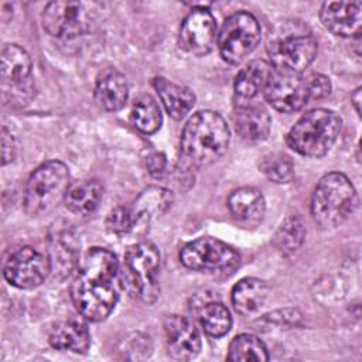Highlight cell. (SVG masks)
<instances>
[{
  "instance_id": "1",
  "label": "cell",
  "mask_w": 362,
  "mask_h": 362,
  "mask_svg": "<svg viewBox=\"0 0 362 362\" xmlns=\"http://www.w3.org/2000/svg\"><path fill=\"white\" fill-rule=\"evenodd\" d=\"M119 270L116 256L103 247L89 249L71 286V298L78 313L93 322L102 321L117 303L115 279Z\"/></svg>"
},
{
  "instance_id": "2",
  "label": "cell",
  "mask_w": 362,
  "mask_h": 362,
  "mask_svg": "<svg viewBox=\"0 0 362 362\" xmlns=\"http://www.w3.org/2000/svg\"><path fill=\"white\" fill-rule=\"evenodd\" d=\"M229 140V127L219 113L212 110L197 112L188 119L182 130V158L194 167L212 164L223 156Z\"/></svg>"
},
{
  "instance_id": "3",
  "label": "cell",
  "mask_w": 362,
  "mask_h": 362,
  "mask_svg": "<svg viewBox=\"0 0 362 362\" xmlns=\"http://www.w3.org/2000/svg\"><path fill=\"white\" fill-rule=\"evenodd\" d=\"M318 44L307 25L300 21L279 24L267 41L270 65L283 74H301L314 61Z\"/></svg>"
},
{
  "instance_id": "4",
  "label": "cell",
  "mask_w": 362,
  "mask_h": 362,
  "mask_svg": "<svg viewBox=\"0 0 362 362\" xmlns=\"http://www.w3.org/2000/svg\"><path fill=\"white\" fill-rule=\"evenodd\" d=\"M356 205L358 195L349 178L342 173H328L315 185L311 215L318 226L331 229L346 221Z\"/></svg>"
},
{
  "instance_id": "5",
  "label": "cell",
  "mask_w": 362,
  "mask_h": 362,
  "mask_svg": "<svg viewBox=\"0 0 362 362\" xmlns=\"http://www.w3.org/2000/svg\"><path fill=\"white\" fill-rule=\"evenodd\" d=\"M342 129V119L329 109H313L303 115L287 134V144L305 157H322Z\"/></svg>"
},
{
  "instance_id": "6",
  "label": "cell",
  "mask_w": 362,
  "mask_h": 362,
  "mask_svg": "<svg viewBox=\"0 0 362 362\" xmlns=\"http://www.w3.org/2000/svg\"><path fill=\"white\" fill-rule=\"evenodd\" d=\"M71 187L68 167L58 160L41 164L30 175L24 191V209L31 216H40L52 211Z\"/></svg>"
},
{
  "instance_id": "7",
  "label": "cell",
  "mask_w": 362,
  "mask_h": 362,
  "mask_svg": "<svg viewBox=\"0 0 362 362\" xmlns=\"http://www.w3.org/2000/svg\"><path fill=\"white\" fill-rule=\"evenodd\" d=\"M260 41V25L255 16L238 11L229 16L218 35V47L223 61L232 65L240 64L255 51Z\"/></svg>"
},
{
  "instance_id": "8",
  "label": "cell",
  "mask_w": 362,
  "mask_h": 362,
  "mask_svg": "<svg viewBox=\"0 0 362 362\" xmlns=\"http://www.w3.org/2000/svg\"><path fill=\"white\" fill-rule=\"evenodd\" d=\"M44 30L57 38L71 40L83 35L90 28V13L79 1L58 0L45 6L42 16Z\"/></svg>"
},
{
  "instance_id": "9",
  "label": "cell",
  "mask_w": 362,
  "mask_h": 362,
  "mask_svg": "<svg viewBox=\"0 0 362 362\" xmlns=\"http://www.w3.org/2000/svg\"><path fill=\"white\" fill-rule=\"evenodd\" d=\"M126 267L133 279V286L144 303H153L158 294L157 276L160 253L154 245L140 242L126 252Z\"/></svg>"
},
{
  "instance_id": "10",
  "label": "cell",
  "mask_w": 362,
  "mask_h": 362,
  "mask_svg": "<svg viewBox=\"0 0 362 362\" xmlns=\"http://www.w3.org/2000/svg\"><path fill=\"white\" fill-rule=\"evenodd\" d=\"M181 263L192 270H219L239 263V253L215 238H198L180 252Z\"/></svg>"
},
{
  "instance_id": "11",
  "label": "cell",
  "mask_w": 362,
  "mask_h": 362,
  "mask_svg": "<svg viewBox=\"0 0 362 362\" xmlns=\"http://www.w3.org/2000/svg\"><path fill=\"white\" fill-rule=\"evenodd\" d=\"M49 272V259L33 247L24 246L7 259L3 273L11 286L34 288L47 279Z\"/></svg>"
},
{
  "instance_id": "12",
  "label": "cell",
  "mask_w": 362,
  "mask_h": 362,
  "mask_svg": "<svg viewBox=\"0 0 362 362\" xmlns=\"http://www.w3.org/2000/svg\"><path fill=\"white\" fill-rule=\"evenodd\" d=\"M263 93L266 100L283 113L297 112L310 102L305 76L298 74L274 72Z\"/></svg>"
},
{
  "instance_id": "13",
  "label": "cell",
  "mask_w": 362,
  "mask_h": 362,
  "mask_svg": "<svg viewBox=\"0 0 362 362\" xmlns=\"http://www.w3.org/2000/svg\"><path fill=\"white\" fill-rule=\"evenodd\" d=\"M216 40V21L209 10L192 8L180 30V45L187 52L204 57L209 54Z\"/></svg>"
},
{
  "instance_id": "14",
  "label": "cell",
  "mask_w": 362,
  "mask_h": 362,
  "mask_svg": "<svg viewBox=\"0 0 362 362\" xmlns=\"http://www.w3.org/2000/svg\"><path fill=\"white\" fill-rule=\"evenodd\" d=\"M168 352L178 361H189L201 351V337L195 325L185 317L168 315L164 320Z\"/></svg>"
},
{
  "instance_id": "15",
  "label": "cell",
  "mask_w": 362,
  "mask_h": 362,
  "mask_svg": "<svg viewBox=\"0 0 362 362\" xmlns=\"http://www.w3.org/2000/svg\"><path fill=\"white\" fill-rule=\"evenodd\" d=\"M79 240L75 232L68 226H58L49 236L48 259L51 272L58 279L68 277L78 264Z\"/></svg>"
},
{
  "instance_id": "16",
  "label": "cell",
  "mask_w": 362,
  "mask_h": 362,
  "mask_svg": "<svg viewBox=\"0 0 362 362\" xmlns=\"http://www.w3.org/2000/svg\"><path fill=\"white\" fill-rule=\"evenodd\" d=\"M361 1H327L322 4L320 18L332 34L352 38L359 37L362 17Z\"/></svg>"
},
{
  "instance_id": "17",
  "label": "cell",
  "mask_w": 362,
  "mask_h": 362,
  "mask_svg": "<svg viewBox=\"0 0 362 362\" xmlns=\"http://www.w3.org/2000/svg\"><path fill=\"white\" fill-rule=\"evenodd\" d=\"M233 124L243 140L253 143L264 140L269 136L272 120L264 107L240 103L233 112Z\"/></svg>"
},
{
  "instance_id": "18",
  "label": "cell",
  "mask_w": 362,
  "mask_h": 362,
  "mask_svg": "<svg viewBox=\"0 0 362 362\" xmlns=\"http://www.w3.org/2000/svg\"><path fill=\"white\" fill-rule=\"evenodd\" d=\"M127 96L129 85L123 74L110 68L98 76L95 86V100L102 109L107 112L119 110L124 106Z\"/></svg>"
},
{
  "instance_id": "19",
  "label": "cell",
  "mask_w": 362,
  "mask_h": 362,
  "mask_svg": "<svg viewBox=\"0 0 362 362\" xmlns=\"http://www.w3.org/2000/svg\"><path fill=\"white\" fill-rule=\"evenodd\" d=\"M49 344L59 351L83 354L90 345L88 325L82 320H68L55 324L49 331Z\"/></svg>"
},
{
  "instance_id": "20",
  "label": "cell",
  "mask_w": 362,
  "mask_h": 362,
  "mask_svg": "<svg viewBox=\"0 0 362 362\" xmlns=\"http://www.w3.org/2000/svg\"><path fill=\"white\" fill-rule=\"evenodd\" d=\"M31 78V59L24 48L7 44L1 51V79L4 85L21 89Z\"/></svg>"
},
{
  "instance_id": "21",
  "label": "cell",
  "mask_w": 362,
  "mask_h": 362,
  "mask_svg": "<svg viewBox=\"0 0 362 362\" xmlns=\"http://www.w3.org/2000/svg\"><path fill=\"white\" fill-rule=\"evenodd\" d=\"M274 75L273 66L263 61L255 59L239 71L235 78V92L242 99H252L260 92H264Z\"/></svg>"
},
{
  "instance_id": "22",
  "label": "cell",
  "mask_w": 362,
  "mask_h": 362,
  "mask_svg": "<svg viewBox=\"0 0 362 362\" xmlns=\"http://www.w3.org/2000/svg\"><path fill=\"white\" fill-rule=\"evenodd\" d=\"M154 89L173 119H182L195 105V95L187 86L167 81L165 78L154 79Z\"/></svg>"
},
{
  "instance_id": "23",
  "label": "cell",
  "mask_w": 362,
  "mask_h": 362,
  "mask_svg": "<svg viewBox=\"0 0 362 362\" xmlns=\"http://www.w3.org/2000/svg\"><path fill=\"white\" fill-rule=\"evenodd\" d=\"M269 296V286L255 277L242 279L232 290V304L242 315H252L257 313Z\"/></svg>"
},
{
  "instance_id": "24",
  "label": "cell",
  "mask_w": 362,
  "mask_h": 362,
  "mask_svg": "<svg viewBox=\"0 0 362 362\" xmlns=\"http://www.w3.org/2000/svg\"><path fill=\"white\" fill-rule=\"evenodd\" d=\"M260 191L252 187L235 189L228 198L232 216L240 222H257L263 218L266 205Z\"/></svg>"
},
{
  "instance_id": "25",
  "label": "cell",
  "mask_w": 362,
  "mask_h": 362,
  "mask_svg": "<svg viewBox=\"0 0 362 362\" xmlns=\"http://www.w3.org/2000/svg\"><path fill=\"white\" fill-rule=\"evenodd\" d=\"M103 187L96 180H85L72 184L65 195L66 208L78 215H90L102 201Z\"/></svg>"
},
{
  "instance_id": "26",
  "label": "cell",
  "mask_w": 362,
  "mask_h": 362,
  "mask_svg": "<svg viewBox=\"0 0 362 362\" xmlns=\"http://www.w3.org/2000/svg\"><path fill=\"white\" fill-rule=\"evenodd\" d=\"M130 120L136 129L150 134L160 129L161 112L157 102L150 95H140L134 99Z\"/></svg>"
},
{
  "instance_id": "27",
  "label": "cell",
  "mask_w": 362,
  "mask_h": 362,
  "mask_svg": "<svg viewBox=\"0 0 362 362\" xmlns=\"http://www.w3.org/2000/svg\"><path fill=\"white\" fill-rule=\"evenodd\" d=\"M173 197L170 191L164 188H148L146 189L139 199L134 202L133 214L136 218V225L140 222H148L153 215L164 212L170 205H171Z\"/></svg>"
},
{
  "instance_id": "28",
  "label": "cell",
  "mask_w": 362,
  "mask_h": 362,
  "mask_svg": "<svg viewBox=\"0 0 362 362\" xmlns=\"http://www.w3.org/2000/svg\"><path fill=\"white\" fill-rule=\"evenodd\" d=\"M228 359L233 362H264L269 359V354L266 345L257 337L252 334H240L232 339Z\"/></svg>"
},
{
  "instance_id": "29",
  "label": "cell",
  "mask_w": 362,
  "mask_h": 362,
  "mask_svg": "<svg viewBox=\"0 0 362 362\" xmlns=\"http://www.w3.org/2000/svg\"><path fill=\"white\" fill-rule=\"evenodd\" d=\"M305 236V228L303 219L298 215L288 216L274 236V246L283 255L294 253L303 243Z\"/></svg>"
},
{
  "instance_id": "30",
  "label": "cell",
  "mask_w": 362,
  "mask_h": 362,
  "mask_svg": "<svg viewBox=\"0 0 362 362\" xmlns=\"http://www.w3.org/2000/svg\"><path fill=\"white\" fill-rule=\"evenodd\" d=\"M199 321L204 331L211 337L225 335L232 325V317L229 310L218 301L208 303L201 308Z\"/></svg>"
},
{
  "instance_id": "31",
  "label": "cell",
  "mask_w": 362,
  "mask_h": 362,
  "mask_svg": "<svg viewBox=\"0 0 362 362\" xmlns=\"http://www.w3.org/2000/svg\"><path fill=\"white\" fill-rule=\"evenodd\" d=\"M262 173L276 184H286L294 177V164L283 153L266 154L260 163Z\"/></svg>"
},
{
  "instance_id": "32",
  "label": "cell",
  "mask_w": 362,
  "mask_h": 362,
  "mask_svg": "<svg viewBox=\"0 0 362 362\" xmlns=\"http://www.w3.org/2000/svg\"><path fill=\"white\" fill-rule=\"evenodd\" d=\"M136 226V218L132 208L116 206L112 209L106 218V228L112 233L123 235Z\"/></svg>"
},
{
  "instance_id": "33",
  "label": "cell",
  "mask_w": 362,
  "mask_h": 362,
  "mask_svg": "<svg viewBox=\"0 0 362 362\" xmlns=\"http://www.w3.org/2000/svg\"><path fill=\"white\" fill-rule=\"evenodd\" d=\"M307 88L310 93V100H318L329 95L331 82L325 75L321 74H310L305 76Z\"/></svg>"
},
{
  "instance_id": "34",
  "label": "cell",
  "mask_w": 362,
  "mask_h": 362,
  "mask_svg": "<svg viewBox=\"0 0 362 362\" xmlns=\"http://www.w3.org/2000/svg\"><path fill=\"white\" fill-rule=\"evenodd\" d=\"M16 157V141L11 133L3 127L1 130V164L6 165L11 163Z\"/></svg>"
},
{
  "instance_id": "35",
  "label": "cell",
  "mask_w": 362,
  "mask_h": 362,
  "mask_svg": "<svg viewBox=\"0 0 362 362\" xmlns=\"http://www.w3.org/2000/svg\"><path fill=\"white\" fill-rule=\"evenodd\" d=\"M146 165H147V170L148 173L158 178L164 174L165 171V167H167V160H165V156L163 153H153L147 157L146 160Z\"/></svg>"
},
{
  "instance_id": "36",
  "label": "cell",
  "mask_w": 362,
  "mask_h": 362,
  "mask_svg": "<svg viewBox=\"0 0 362 362\" xmlns=\"http://www.w3.org/2000/svg\"><path fill=\"white\" fill-rule=\"evenodd\" d=\"M351 99H352V103H354V106H355L356 113L359 115V112H361V109H359V103H361V88H358V89L352 93Z\"/></svg>"
}]
</instances>
